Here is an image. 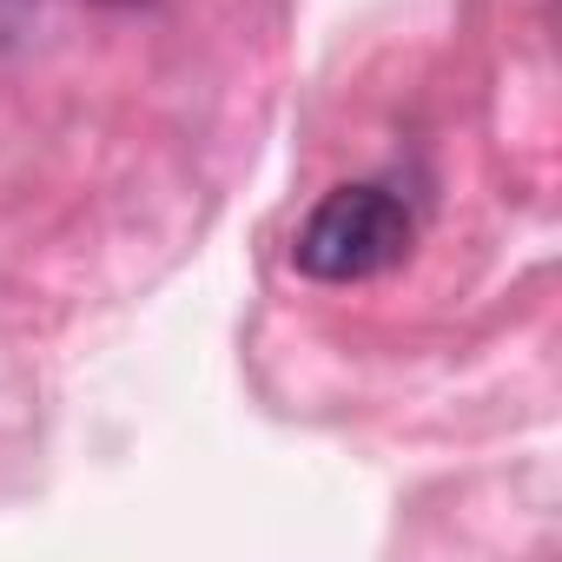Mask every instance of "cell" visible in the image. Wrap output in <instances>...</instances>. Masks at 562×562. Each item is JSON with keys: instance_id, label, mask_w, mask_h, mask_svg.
<instances>
[{"instance_id": "cell-1", "label": "cell", "mask_w": 562, "mask_h": 562, "mask_svg": "<svg viewBox=\"0 0 562 562\" xmlns=\"http://www.w3.org/2000/svg\"><path fill=\"white\" fill-rule=\"evenodd\" d=\"M411 251V212L384 192V186H338L318 199V212L305 218L292 258L305 278L325 285H358V278L391 271Z\"/></svg>"}]
</instances>
